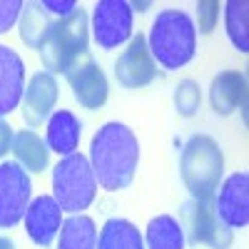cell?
Segmentation results:
<instances>
[{
    "label": "cell",
    "mask_w": 249,
    "mask_h": 249,
    "mask_svg": "<svg viewBox=\"0 0 249 249\" xmlns=\"http://www.w3.org/2000/svg\"><path fill=\"white\" fill-rule=\"evenodd\" d=\"M90 167L102 190H127L135 179L140 162V142L122 122H107L95 132L90 144Z\"/></svg>",
    "instance_id": "6da1fadb"
},
{
    "label": "cell",
    "mask_w": 249,
    "mask_h": 249,
    "mask_svg": "<svg viewBox=\"0 0 249 249\" xmlns=\"http://www.w3.org/2000/svg\"><path fill=\"white\" fill-rule=\"evenodd\" d=\"M147 48L155 62L164 70H179L195 60L197 50V28L184 10L167 8L160 10L147 35Z\"/></svg>",
    "instance_id": "7a4b0ae2"
},
{
    "label": "cell",
    "mask_w": 249,
    "mask_h": 249,
    "mask_svg": "<svg viewBox=\"0 0 249 249\" xmlns=\"http://www.w3.org/2000/svg\"><path fill=\"white\" fill-rule=\"evenodd\" d=\"M90 45V20L88 13L77 8L65 18H55L43 35L37 53L43 60V68L50 75H65L80 57L88 55Z\"/></svg>",
    "instance_id": "3957f363"
},
{
    "label": "cell",
    "mask_w": 249,
    "mask_h": 249,
    "mask_svg": "<svg viewBox=\"0 0 249 249\" xmlns=\"http://www.w3.org/2000/svg\"><path fill=\"white\" fill-rule=\"evenodd\" d=\"M179 175L192 199H214L224 177L222 147L210 135H192L179 155Z\"/></svg>",
    "instance_id": "277c9868"
},
{
    "label": "cell",
    "mask_w": 249,
    "mask_h": 249,
    "mask_svg": "<svg viewBox=\"0 0 249 249\" xmlns=\"http://www.w3.org/2000/svg\"><path fill=\"white\" fill-rule=\"evenodd\" d=\"M97 179L90 167V160L82 152L62 157L53 167V197L62 212L82 214L95 202Z\"/></svg>",
    "instance_id": "5b68a950"
},
{
    "label": "cell",
    "mask_w": 249,
    "mask_h": 249,
    "mask_svg": "<svg viewBox=\"0 0 249 249\" xmlns=\"http://www.w3.org/2000/svg\"><path fill=\"white\" fill-rule=\"evenodd\" d=\"M182 230L192 244H204L210 249H230L232 230L217 217L214 199H190L182 207Z\"/></svg>",
    "instance_id": "8992f818"
},
{
    "label": "cell",
    "mask_w": 249,
    "mask_h": 249,
    "mask_svg": "<svg viewBox=\"0 0 249 249\" xmlns=\"http://www.w3.org/2000/svg\"><path fill=\"white\" fill-rule=\"evenodd\" d=\"M135 8L127 0H100L92 8V37L102 50H115L132 37Z\"/></svg>",
    "instance_id": "52a82bcc"
},
{
    "label": "cell",
    "mask_w": 249,
    "mask_h": 249,
    "mask_svg": "<svg viewBox=\"0 0 249 249\" xmlns=\"http://www.w3.org/2000/svg\"><path fill=\"white\" fill-rule=\"evenodd\" d=\"M30 195V175L15 162H0V230L20 224L28 212Z\"/></svg>",
    "instance_id": "ba28073f"
},
{
    "label": "cell",
    "mask_w": 249,
    "mask_h": 249,
    "mask_svg": "<svg viewBox=\"0 0 249 249\" xmlns=\"http://www.w3.org/2000/svg\"><path fill=\"white\" fill-rule=\"evenodd\" d=\"M160 75L157 62L147 48V35H132L127 48L120 53V57L115 60V77L124 90H140L147 88L150 82Z\"/></svg>",
    "instance_id": "9c48e42d"
},
{
    "label": "cell",
    "mask_w": 249,
    "mask_h": 249,
    "mask_svg": "<svg viewBox=\"0 0 249 249\" xmlns=\"http://www.w3.org/2000/svg\"><path fill=\"white\" fill-rule=\"evenodd\" d=\"M65 77H68V85L72 90L75 102H80V107L100 110L107 102V95H110L107 77H105L102 68L90 55L80 57L75 65L65 72Z\"/></svg>",
    "instance_id": "30bf717a"
},
{
    "label": "cell",
    "mask_w": 249,
    "mask_h": 249,
    "mask_svg": "<svg viewBox=\"0 0 249 249\" xmlns=\"http://www.w3.org/2000/svg\"><path fill=\"white\" fill-rule=\"evenodd\" d=\"M214 210L224 227L230 230H244L249 224V175L234 172L230 175L217 190Z\"/></svg>",
    "instance_id": "8fae6325"
},
{
    "label": "cell",
    "mask_w": 249,
    "mask_h": 249,
    "mask_svg": "<svg viewBox=\"0 0 249 249\" xmlns=\"http://www.w3.org/2000/svg\"><path fill=\"white\" fill-rule=\"evenodd\" d=\"M23 222H25V232H28V237H30L33 244L50 247L55 242V237L60 234L62 210H60V204L55 202V197L40 195V197L30 199Z\"/></svg>",
    "instance_id": "7c38bea8"
},
{
    "label": "cell",
    "mask_w": 249,
    "mask_h": 249,
    "mask_svg": "<svg viewBox=\"0 0 249 249\" xmlns=\"http://www.w3.org/2000/svg\"><path fill=\"white\" fill-rule=\"evenodd\" d=\"M57 80L50 72H35L30 85L25 88L23 95V117L30 127H40L50 120V115L55 112L57 105Z\"/></svg>",
    "instance_id": "4fadbf2b"
},
{
    "label": "cell",
    "mask_w": 249,
    "mask_h": 249,
    "mask_svg": "<svg viewBox=\"0 0 249 249\" xmlns=\"http://www.w3.org/2000/svg\"><path fill=\"white\" fill-rule=\"evenodd\" d=\"M25 95V62L13 48L0 45V120L10 115Z\"/></svg>",
    "instance_id": "5bb4252c"
},
{
    "label": "cell",
    "mask_w": 249,
    "mask_h": 249,
    "mask_svg": "<svg viewBox=\"0 0 249 249\" xmlns=\"http://www.w3.org/2000/svg\"><path fill=\"white\" fill-rule=\"evenodd\" d=\"M210 102L212 110L222 117L232 115L237 107H244L247 102V77L239 70L219 72L210 85Z\"/></svg>",
    "instance_id": "9a60e30c"
},
{
    "label": "cell",
    "mask_w": 249,
    "mask_h": 249,
    "mask_svg": "<svg viewBox=\"0 0 249 249\" xmlns=\"http://www.w3.org/2000/svg\"><path fill=\"white\" fill-rule=\"evenodd\" d=\"M80 135H82V122L70 110H55L50 115V120H48L45 144H48L50 152H57L62 157H68V155L77 152Z\"/></svg>",
    "instance_id": "2e32d148"
},
{
    "label": "cell",
    "mask_w": 249,
    "mask_h": 249,
    "mask_svg": "<svg viewBox=\"0 0 249 249\" xmlns=\"http://www.w3.org/2000/svg\"><path fill=\"white\" fill-rule=\"evenodd\" d=\"M10 152L15 157V164H20L25 172H33V175L45 172L50 164V150H48L45 140L40 135H35L33 130L15 132Z\"/></svg>",
    "instance_id": "e0dca14e"
},
{
    "label": "cell",
    "mask_w": 249,
    "mask_h": 249,
    "mask_svg": "<svg viewBox=\"0 0 249 249\" xmlns=\"http://www.w3.org/2000/svg\"><path fill=\"white\" fill-rule=\"evenodd\" d=\"M97 249H144L140 230L127 219H107L97 234Z\"/></svg>",
    "instance_id": "ac0fdd59"
},
{
    "label": "cell",
    "mask_w": 249,
    "mask_h": 249,
    "mask_svg": "<svg viewBox=\"0 0 249 249\" xmlns=\"http://www.w3.org/2000/svg\"><path fill=\"white\" fill-rule=\"evenodd\" d=\"M57 249H97V227L85 214L62 219Z\"/></svg>",
    "instance_id": "d6986e66"
},
{
    "label": "cell",
    "mask_w": 249,
    "mask_h": 249,
    "mask_svg": "<svg viewBox=\"0 0 249 249\" xmlns=\"http://www.w3.org/2000/svg\"><path fill=\"white\" fill-rule=\"evenodd\" d=\"M144 239H147L150 249H184V230L170 214H160L150 219Z\"/></svg>",
    "instance_id": "ffe728a7"
},
{
    "label": "cell",
    "mask_w": 249,
    "mask_h": 249,
    "mask_svg": "<svg viewBox=\"0 0 249 249\" xmlns=\"http://www.w3.org/2000/svg\"><path fill=\"white\" fill-rule=\"evenodd\" d=\"M50 23H53L50 13L40 3H25L23 13H20V37H23V43L28 48L37 50L40 43H43L45 30L50 28Z\"/></svg>",
    "instance_id": "44dd1931"
},
{
    "label": "cell",
    "mask_w": 249,
    "mask_h": 249,
    "mask_svg": "<svg viewBox=\"0 0 249 249\" xmlns=\"http://www.w3.org/2000/svg\"><path fill=\"white\" fill-rule=\"evenodd\" d=\"M249 5L244 0H230L224 3V30L230 43L239 53H249V35H247V13Z\"/></svg>",
    "instance_id": "7402d4cb"
},
{
    "label": "cell",
    "mask_w": 249,
    "mask_h": 249,
    "mask_svg": "<svg viewBox=\"0 0 249 249\" xmlns=\"http://www.w3.org/2000/svg\"><path fill=\"white\" fill-rule=\"evenodd\" d=\"M202 105V90L195 80H179L175 88V110L182 117H192Z\"/></svg>",
    "instance_id": "603a6c76"
},
{
    "label": "cell",
    "mask_w": 249,
    "mask_h": 249,
    "mask_svg": "<svg viewBox=\"0 0 249 249\" xmlns=\"http://www.w3.org/2000/svg\"><path fill=\"white\" fill-rule=\"evenodd\" d=\"M23 0H0V35L13 30L20 13H23Z\"/></svg>",
    "instance_id": "cb8c5ba5"
},
{
    "label": "cell",
    "mask_w": 249,
    "mask_h": 249,
    "mask_svg": "<svg viewBox=\"0 0 249 249\" xmlns=\"http://www.w3.org/2000/svg\"><path fill=\"white\" fill-rule=\"evenodd\" d=\"M40 5H43L48 13L57 15V18H65V15H70V13H75L80 8L75 0H43Z\"/></svg>",
    "instance_id": "d4e9b609"
},
{
    "label": "cell",
    "mask_w": 249,
    "mask_h": 249,
    "mask_svg": "<svg viewBox=\"0 0 249 249\" xmlns=\"http://www.w3.org/2000/svg\"><path fill=\"white\" fill-rule=\"evenodd\" d=\"M219 3H199V13L204 15V20L199 23V30L202 33H210L212 30V25H214V18L219 15Z\"/></svg>",
    "instance_id": "484cf974"
},
{
    "label": "cell",
    "mask_w": 249,
    "mask_h": 249,
    "mask_svg": "<svg viewBox=\"0 0 249 249\" xmlns=\"http://www.w3.org/2000/svg\"><path fill=\"white\" fill-rule=\"evenodd\" d=\"M13 137H15L13 127H10L5 120H0V157H5V155L10 152V147H13Z\"/></svg>",
    "instance_id": "4316f807"
},
{
    "label": "cell",
    "mask_w": 249,
    "mask_h": 249,
    "mask_svg": "<svg viewBox=\"0 0 249 249\" xmlns=\"http://www.w3.org/2000/svg\"><path fill=\"white\" fill-rule=\"evenodd\" d=\"M0 249H15V244L8 237H0Z\"/></svg>",
    "instance_id": "83f0119b"
}]
</instances>
